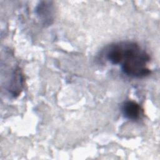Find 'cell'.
Segmentation results:
<instances>
[{
	"mask_svg": "<svg viewBox=\"0 0 160 160\" xmlns=\"http://www.w3.org/2000/svg\"><path fill=\"white\" fill-rule=\"evenodd\" d=\"M106 58L112 64H121L122 71L128 76L142 78L151 72L147 67L149 55L135 42H121L110 45L106 51Z\"/></svg>",
	"mask_w": 160,
	"mask_h": 160,
	"instance_id": "6da1fadb",
	"label": "cell"
},
{
	"mask_svg": "<svg viewBox=\"0 0 160 160\" xmlns=\"http://www.w3.org/2000/svg\"><path fill=\"white\" fill-rule=\"evenodd\" d=\"M36 14L43 24L49 25L54 19V6L51 1H41L36 9Z\"/></svg>",
	"mask_w": 160,
	"mask_h": 160,
	"instance_id": "7a4b0ae2",
	"label": "cell"
},
{
	"mask_svg": "<svg viewBox=\"0 0 160 160\" xmlns=\"http://www.w3.org/2000/svg\"><path fill=\"white\" fill-rule=\"evenodd\" d=\"M124 116L129 120L136 121L140 118L141 109L139 104L133 101H125L122 106Z\"/></svg>",
	"mask_w": 160,
	"mask_h": 160,
	"instance_id": "3957f363",
	"label": "cell"
}]
</instances>
